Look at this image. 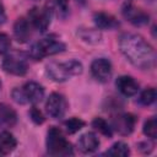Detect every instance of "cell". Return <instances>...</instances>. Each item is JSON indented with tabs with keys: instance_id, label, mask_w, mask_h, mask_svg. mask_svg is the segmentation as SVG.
Wrapping results in <instances>:
<instances>
[{
	"instance_id": "obj_1",
	"label": "cell",
	"mask_w": 157,
	"mask_h": 157,
	"mask_svg": "<svg viewBox=\"0 0 157 157\" xmlns=\"http://www.w3.org/2000/svg\"><path fill=\"white\" fill-rule=\"evenodd\" d=\"M118 43L121 54L135 67L152 70L156 66V52L144 37L135 33H123Z\"/></svg>"
},
{
	"instance_id": "obj_2",
	"label": "cell",
	"mask_w": 157,
	"mask_h": 157,
	"mask_svg": "<svg viewBox=\"0 0 157 157\" xmlns=\"http://www.w3.org/2000/svg\"><path fill=\"white\" fill-rule=\"evenodd\" d=\"M82 64L75 59L67 61H52L45 66L47 75L54 82H65L71 77L82 74Z\"/></svg>"
},
{
	"instance_id": "obj_3",
	"label": "cell",
	"mask_w": 157,
	"mask_h": 157,
	"mask_svg": "<svg viewBox=\"0 0 157 157\" xmlns=\"http://www.w3.org/2000/svg\"><path fill=\"white\" fill-rule=\"evenodd\" d=\"M47 150L50 156L55 157H66L74 155L72 145L56 126H50L47 132Z\"/></svg>"
},
{
	"instance_id": "obj_4",
	"label": "cell",
	"mask_w": 157,
	"mask_h": 157,
	"mask_svg": "<svg viewBox=\"0 0 157 157\" xmlns=\"http://www.w3.org/2000/svg\"><path fill=\"white\" fill-rule=\"evenodd\" d=\"M66 48L65 43L61 42L55 36H49L39 39L38 42L33 43L29 49V56L34 60H42L45 56L59 54L64 52Z\"/></svg>"
},
{
	"instance_id": "obj_5",
	"label": "cell",
	"mask_w": 157,
	"mask_h": 157,
	"mask_svg": "<svg viewBox=\"0 0 157 157\" xmlns=\"http://www.w3.org/2000/svg\"><path fill=\"white\" fill-rule=\"evenodd\" d=\"M45 110H47L48 115L53 119L63 118L67 110L66 98L61 93H58V92L50 93L45 102Z\"/></svg>"
},
{
	"instance_id": "obj_6",
	"label": "cell",
	"mask_w": 157,
	"mask_h": 157,
	"mask_svg": "<svg viewBox=\"0 0 157 157\" xmlns=\"http://www.w3.org/2000/svg\"><path fill=\"white\" fill-rule=\"evenodd\" d=\"M2 69L7 74L23 76L28 70V64L26 59L18 54H7L2 60Z\"/></svg>"
},
{
	"instance_id": "obj_7",
	"label": "cell",
	"mask_w": 157,
	"mask_h": 157,
	"mask_svg": "<svg viewBox=\"0 0 157 157\" xmlns=\"http://www.w3.org/2000/svg\"><path fill=\"white\" fill-rule=\"evenodd\" d=\"M28 21L32 26V28L45 32L50 25V12L48 9L42 7H32L28 12Z\"/></svg>"
},
{
	"instance_id": "obj_8",
	"label": "cell",
	"mask_w": 157,
	"mask_h": 157,
	"mask_svg": "<svg viewBox=\"0 0 157 157\" xmlns=\"http://www.w3.org/2000/svg\"><path fill=\"white\" fill-rule=\"evenodd\" d=\"M112 72H113L112 63L105 58H97L91 64V74L93 78L97 80L98 82L102 83L108 82L109 78L112 77Z\"/></svg>"
},
{
	"instance_id": "obj_9",
	"label": "cell",
	"mask_w": 157,
	"mask_h": 157,
	"mask_svg": "<svg viewBox=\"0 0 157 157\" xmlns=\"http://www.w3.org/2000/svg\"><path fill=\"white\" fill-rule=\"evenodd\" d=\"M136 119L130 113H119L113 117L112 119V129L115 130L120 135H129L134 131Z\"/></svg>"
},
{
	"instance_id": "obj_10",
	"label": "cell",
	"mask_w": 157,
	"mask_h": 157,
	"mask_svg": "<svg viewBox=\"0 0 157 157\" xmlns=\"http://www.w3.org/2000/svg\"><path fill=\"white\" fill-rule=\"evenodd\" d=\"M121 13L123 16L134 26H145L150 21V15L144 11L142 9L135 6L134 4L129 2L125 4L121 9Z\"/></svg>"
},
{
	"instance_id": "obj_11",
	"label": "cell",
	"mask_w": 157,
	"mask_h": 157,
	"mask_svg": "<svg viewBox=\"0 0 157 157\" xmlns=\"http://www.w3.org/2000/svg\"><path fill=\"white\" fill-rule=\"evenodd\" d=\"M115 86H117L118 91L125 97L135 96L139 92V88H140L139 82L132 76H128V75L119 76L115 81Z\"/></svg>"
},
{
	"instance_id": "obj_12",
	"label": "cell",
	"mask_w": 157,
	"mask_h": 157,
	"mask_svg": "<svg viewBox=\"0 0 157 157\" xmlns=\"http://www.w3.org/2000/svg\"><path fill=\"white\" fill-rule=\"evenodd\" d=\"M22 91H23L27 103L37 104L44 98V88L38 82H34V81L26 82L22 86Z\"/></svg>"
},
{
	"instance_id": "obj_13",
	"label": "cell",
	"mask_w": 157,
	"mask_h": 157,
	"mask_svg": "<svg viewBox=\"0 0 157 157\" xmlns=\"http://www.w3.org/2000/svg\"><path fill=\"white\" fill-rule=\"evenodd\" d=\"M13 36L18 43H26L32 36V26L28 20L20 17L13 25Z\"/></svg>"
},
{
	"instance_id": "obj_14",
	"label": "cell",
	"mask_w": 157,
	"mask_h": 157,
	"mask_svg": "<svg viewBox=\"0 0 157 157\" xmlns=\"http://www.w3.org/2000/svg\"><path fill=\"white\" fill-rule=\"evenodd\" d=\"M77 147L82 153H93L99 147V140L94 132H85L77 141Z\"/></svg>"
},
{
	"instance_id": "obj_15",
	"label": "cell",
	"mask_w": 157,
	"mask_h": 157,
	"mask_svg": "<svg viewBox=\"0 0 157 157\" xmlns=\"http://www.w3.org/2000/svg\"><path fill=\"white\" fill-rule=\"evenodd\" d=\"M17 121V114L13 108L6 103H0V125L4 128H11Z\"/></svg>"
},
{
	"instance_id": "obj_16",
	"label": "cell",
	"mask_w": 157,
	"mask_h": 157,
	"mask_svg": "<svg viewBox=\"0 0 157 157\" xmlns=\"http://www.w3.org/2000/svg\"><path fill=\"white\" fill-rule=\"evenodd\" d=\"M93 21H94L96 26L101 29H113V28H117L119 26V22L117 21V18L109 13H105V12L94 13Z\"/></svg>"
},
{
	"instance_id": "obj_17",
	"label": "cell",
	"mask_w": 157,
	"mask_h": 157,
	"mask_svg": "<svg viewBox=\"0 0 157 157\" xmlns=\"http://www.w3.org/2000/svg\"><path fill=\"white\" fill-rule=\"evenodd\" d=\"M17 146V141L15 136L9 131L0 132V155L6 156L11 153Z\"/></svg>"
},
{
	"instance_id": "obj_18",
	"label": "cell",
	"mask_w": 157,
	"mask_h": 157,
	"mask_svg": "<svg viewBox=\"0 0 157 157\" xmlns=\"http://www.w3.org/2000/svg\"><path fill=\"white\" fill-rule=\"evenodd\" d=\"M92 126L98 132L104 135L105 137H112V135H113V129H112L110 124L103 118H94L92 121Z\"/></svg>"
},
{
	"instance_id": "obj_19",
	"label": "cell",
	"mask_w": 157,
	"mask_h": 157,
	"mask_svg": "<svg viewBox=\"0 0 157 157\" xmlns=\"http://www.w3.org/2000/svg\"><path fill=\"white\" fill-rule=\"evenodd\" d=\"M104 155H108V156H120V157H126L130 155V150H129V146L123 142V141H118L115 142L109 150L105 151Z\"/></svg>"
},
{
	"instance_id": "obj_20",
	"label": "cell",
	"mask_w": 157,
	"mask_h": 157,
	"mask_svg": "<svg viewBox=\"0 0 157 157\" xmlns=\"http://www.w3.org/2000/svg\"><path fill=\"white\" fill-rule=\"evenodd\" d=\"M83 126H85V121L76 117H72L64 121V128H65L66 132H69V134H75V132L80 131Z\"/></svg>"
},
{
	"instance_id": "obj_21",
	"label": "cell",
	"mask_w": 157,
	"mask_h": 157,
	"mask_svg": "<svg viewBox=\"0 0 157 157\" xmlns=\"http://www.w3.org/2000/svg\"><path fill=\"white\" fill-rule=\"evenodd\" d=\"M156 101V90L153 87H148L146 90H144L139 97V102L142 105H151L152 103H155Z\"/></svg>"
},
{
	"instance_id": "obj_22",
	"label": "cell",
	"mask_w": 157,
	"mask_h": 157,
	"mask_svg": "<svg viewBox=\"0 0 157 157\" xmlns=\"http://www.w3.org/2000/svg\"><path fill=\"white\" fill-rule=\"evenodd\" d=\"M142 131H144V134L147 137H150L152 140L156 139V136H157V121H156V118L155 117H151L150 119H147L145 121L144 128H142Z\"/></svg>"
},
{
	"instance_id": "obj_23",
	"label": "cell",
	"mask_w": 157,
	"mask_h": 157,
	"mask_svg": "<svg viewBox=\"0 0 157 157\" xmlns=\"http://www.w3.org/2000/svg\"><path fill=\"white\" fill-rule=\"evenodd\" d=\"M80 37H81L83 40L88 42V43H97V42H99V38H101L99 33H98V32H94V31H92V29L81 31V32H80Z\"/></svg>"
},
{
	"instance_id": "obj_24",
	"label": "cell",
	"mask_w": 157,
	"mask_h": 157,
	"mask_svg": "<svg viewBox=\"0 0 157 157\" xmlns=\"http://www.w3.org/2000/svg\"><path fill=\"white\" fill-rule=\"evenodd\" d=\"M28 114H29L31 120H32L34 124H43V123H44V120H45V118H44L43 113H42L37 107H32V108L29 109Z\"/></svg>"
},
{
	"instance_id": "obj_25",
	"label": "cell",
	"mask_w": 157,
	"mask_h": 157,
	"mask_svg": "<svg viewBox=\"0 0 157 157\" xmlns=\"http://www.w3.org/2000/svg\"><path fill=\"white\" fill-rule=\"evenodd\" d=\"M11 48V39L7 34L0 33V54H6Z\"/></svg>"
},
{
	"instance_id": "obj_26",
	"label": "cell",
	"mask_w": 157,
	"mask_h": 157,
	"mask_svg": "<svg viewBox=\"0 0 157 157\" xmlns=\"http://www.w3.org/2000/svg\"><path fill=\"white\" fill-rule=\"evenodd\" d=\"M11 96H12L13 101L18 104H26L27 103V101L25 98V94H23V91H22V87L21 88H18V87L13 88L12 92H11Z\"/></svg>"
},
{
	"instance_id": "obj_27",
	"label": "cell",
	"mask_w": 157,
	"mask_h": 157,
	"mask_svg": "<svg viewBox=\"0 0 157 157\" xmlns=\"http://www.w3.org/2000/svg\"><path fill=\"white\" fill-rule=\"evenodd\" d=\"M58 7L61 10V11H66L67 10V4H69V0H55Z\"/></svg>"
},
{
	"instance_id": "obj_28",
	"label": "cell",
	"mask_w": 157,
	"mask_h": 157,
	"mask_svg": "<svg viewBox=\"0 0 157 157\" xmlns=\"http://www.w3.org/2000/svg\"><path fill=\"white\" fill-rule=\"evenodd\" d=\"M6 20V13H5V9H4V5L1 4L0 1V23H4Z\"/></svg>"
},
{
	"instance_id": "obj_29",
	"label": "cell",
	"mask_w": 157,
	"mask_h": 157,
	"mask_svg": "<svg viewBox=\"0 0 157 157\" xmlns=\"http://www.w3.org/2000/svg\"><path fill=\"white\" fill-rule=\"evenodd\" d=\"M77 2H80L81 5H83V4L86 2V0H77Z\"/></svg>"
},
{
	"instance_id": "obj_30",
	"label": "cell",
	"mask_w": 157,
	"mask_h": 157,
	"mask_svg": "<svg viewBox=\"0 0 157 157\" xmlns=\"http://www.w3.org/2000/svg\"><path fill=\"white\" fill-rule=\"evenodd\" d=\"M0 90H1V82H0Z\"/></svg>"
}]
</instances>
